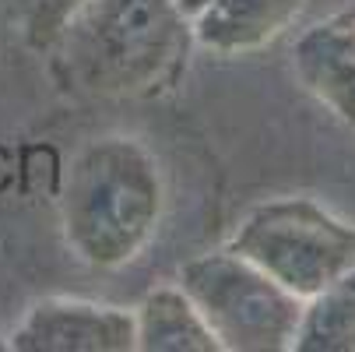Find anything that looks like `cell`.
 <instances>
[{
	"instance_id": "30bf717a",
	"label": "cell",
	"mask_w": 355,
	"mask_h": 352,
	"mask_svg": "<svg viewBox=\"0 0 355 352\" xmlns=\"http://www.w3.org/2000/svg\"><path fill=\"white\" fill-rule=\"evenodd\" d=\"M81 4L85 0H4V11H8L18 39L28 49L46 53Z\"/></svg>"
},
{
	"instance_id": "8992f818",
	"label": "cell",
	"mask_w": 355,
	"mask_h": 352,
	"mask_svg": "<svg viewBox=\"0 0 355 352\" xmlns=\"http://www.w3.org/2000/svg\"><path fill=\"white\" fill-rule=\"evenodd\" d=\"M292 67L317 103L355 127V11L302 32Z\"/></svg>"
},
{
	"instance_id": "9c48e42d",
	"label": "cell",
	"mask_w": 355,
	"mask_h": 352,
	"mask_svg": "<svg viewBox=\"0 0 355 352\" xmlns=\"http://www.w3.org/2000/svg\"><path fill=\"white\" fill-rule=\"evenodd\" d=\"M295 352H355V268L302 299Z\"/></svg>"
},
{
	"instance_id": "8fae6325",
	"label": "cell",
	"mask_w": 355,
	"mask_h": 352,
	"mask_svg": "<svg viewBox=\"0 0 355 352\" xmlns=\"http://www.w3.org/2000/svg\"><path fill=\"white\" fill-rule=\"evenodd\" d=\"M176 4H180V11H183V15H187V18L193 22V15H197L200 8H205L208 0H176Z\"/></svg>"
},
{
	"instance_id": "52a82bcc",
	"label": "cell",
	"mask_w": 355,
	"mask_h": 352,
	"mask_svg": "<svg viewBox=\"0 0 355 352\" xmlns=\"http://www.w3.org/2000/svg\"><path fill=\"white\" fill-rule=\"evenodd\" d=\"M302 11V0H208L193 15V42L218 57H246L271 46Z\"/></svg>"
},
{
	"instance_id": "ba28073f",
	"label": "cell",
	"mask_w": 355,
	"mask_h": 352,
	"mask_svg": "<svg viewBox=\"0 0 355 352\" xmlns=\"http://www.w3.org/2000/svg\"><path fill=\"white\" fill-rule=\"evenodd\" d=\"M134 349L141 352H222L193 299L176 285L148 292L134 307Z\"/></svg>"
},
{
	"instance_id": "6da1fadb",
	"label": "cell",
	"mask_w": 355,
	"mask_h": 352,
	"mask_svg": "<svg viewBox=\"0 0 355 352\" xmlns=\"http://www.w3.org/2000/svg\"><path fill=\"white\" fill-rule=\"evenodd\" d=\"M193 46L176 0H85L46 53L64 95L123 103L173 92Z\"/></svg>"
},
{
	"instance_id": "277c9868",
	"label": "cell",
	"mask_w": 355,
	"mask_h": 352,
	"mask_svg": "<svg viewBox=\"0 0 355 352\" xmlns=\"http://www.w3.org/2000/svg\"><path fill=\"white\" fill-rule=\"evenodd\" d=\"M299 299L355 268V226L313 197H278L246 212L225 243Z\"/></svg>"
},
{
	"instance_id": "7c38bea8",
	"label": "cell",
	"mask_w": 355,
	"mask_h": 352,
	"mask_svg": "<svg viewBox=\"0 0 355 352\" xmlns=\"http://www.w3.org/2000/svg\"><path fill=\"white\" fill-rule=\"evenodd\" d=\"M0 349H8V338H0Z\"/></svg>"
},
{
	"instance_id": "3957f363",
	"label": "cell",
	"mask_w": 355,
	"mask_h": 352,
	"mask_svg": "<svg viewBox=\"0 0 355 352\" xmlns=\"http://www.w3.org/2000/svg\"><path fill=\"white\" fill-rule=\"evenodd\" d=\"M180 289L208 321L225 352H285L292 349L302 299L264 268L218 246L180 268Z\"/></svg>"
},
{
	"instance_id": "5b68a950",
	"label": "cell",
	"mask_w": 355,
	"mask_h": 352,
	"mask_svg": "<svg viewBox=\"0 0 355 352\" xmlns=\"http://www.w3.org/2000/svg\"><path fill=\"white\" fill-rule=\"evenodd\" d=\"M18 352H130L134 310L74 296H49L25 310L8 335Z\"/></svg>"
},
{
	"instance_id": "7a4b0ae2",
	"label": "cell",
	"mask_w": 355,
	"mask_h": 352,
	"mask_svg": "<svg viewBox=\"0 0 355 352\" xmlns=\"http://www.w3.org/2000/svg\"><path fill=\"white\" fill-rule=\"evenodd\" d=\"M162 212V166L137 137H95L71 159L60 190V226L81 265L95 271L127 268L155 240Z\"/></svg>"
}]
</instances>
